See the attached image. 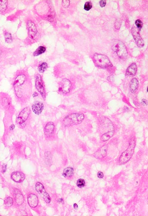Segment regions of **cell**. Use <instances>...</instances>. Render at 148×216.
<instances>
[{"label":"cell","instance_id":"6da1fadb","mask_svg":"<svg viewBox=\"0 0 148 216\" xmlns=\"http://www.w3.org/2000/svg\"><path fill=\"white\" fill-rule=\"evenodd\" d=\"M28 84L27 77L24 74L18 75L15 79L14 82V87L15 94L17 98L23 99L26 95V90H28Z\"/></svg>","mask_w":148,"mask_h":216},{"label":"cell","instance_id":"7a4b0ae2","mask_svg":"<svg viewBox=\"0 0 148 216\" xmlns=\"http://www.w3.org/2000/svg\"><path fill=\"white\" fill-rule=\"evenodd\" d=\"M135 147V140L132 137L130 140L129 147L128 149L121 154L119 158V163L122 165L126 164L130 159L133 155Z\"/></svg>","mask_w":148,"mask_h":216},{"label":"cell","instance_id":"3957f363","mask_svg":"<svg viewBox=\"0 0 148 216\" xmlns=\"http://www.w3.org/2000/svg\"><path fill=\"white\" fill-rule=\"evenodd\" d=\"M84 118L82 113H73L66 116L63 121L65 126H69L81 123Z\"/></svg>","mask_w":148,"mask_h":216},{"label":"cell","instance_id":"277c9868","mask_svg":"<svg viewBox=\"0 0 148 216\" xmlns=\"http://www.w3.org/2000/svg\"><path fill=\"white\" fill-rule=\"evenodd\" d=\"M93 60L95 65L98 67L105 69L112 66L108 57L102 54H95L93 56Z\"/></svg>","mask_w":148,"mask_h":216},{"label":"cell","instance_id":"5b68a950","mask_svg":"<svg viewBox=\"0 0 148 216\" xmlns=\"http://www.w3.org/2000/svg\"><path fill=\"white\" fill-rule=\"evenodd\" d=\"M112 49L117 53L119 58L124 59L126 58L128 55L126 47L122 42L120 40H115L112 46Z\"/></svg>","mask_w":148,"mask_h":216},{"label":"cell","instance_id":"8992f818","mask_svg":"<svg viewBox=\"0 0 148 216\" xmlns=\"http://www.w3.org/2000/svg\"><path fill=\"white\" fill-rule=\"evenodd\" d=\"M35 189L38 193L43 198L46 203H49L50 202L51 198L48 194L45 191L44 186L40 182H37L35 185Z\"/></svg>","mask_w":148,"mask_h":216},{"label":"cell","instance_id":"52a82bcc","mask_svg":"<svg viewBox=\"0 0 148 216\" xmlns=\"http://www.w3.org/2000/svg\"><path fill=\"white\" fill-rule=\"evenodd\" d=\"M30 108L28 107L24 108L21 111L17 119V121L19 125H22L24 123L29 117L30 114Z\"/></svg>","mask_w":148,"mask_h":216},{"label":"cell","instance_id":"ba28073f","mask_svg":"<svg viewBox=\"0 0 148 216\" xmlns=\"http://www.w3.org/2000/svg\"><path fill=\"white\" fill-rule=\"evenodd\" d=\"M36 87L38 91L39 92L41 97L45 99V92L44 88L43 82L40 75H37L36 77Z\"/></svg>","mask_w":148,"mask_h":216},{"label":"cell","instance_id":"9c48e42d","mask_svg":"<svg viewBox=\"0 0 148 216\" xmlns=\"http://www.w3.org/2000/svg\"><path fill=\"white\" fill-rule=\"evenodd\" d=\"M71 87L72 84L70 81L68 79H64L61 81L60 84L59 91L64 94H67L70 91Z\"/></svg>","mask_w":148,"mask_h":216},{"label":"cell","instance_id":"30bf717a","mask_svg":"<svg viewBox=\"0 0 148 216\" xmlns=\"http://www.w3.org/2000/svg\"><path fill=\"white\" fill-rule=\"evenodd\" d=\"M27 26L29 37L32 39H35L37 34V30L35 23L30 20L27 23Z\"/></svg>","mask_w":148,"mask_h":216},{"label":"cell","instance_id":"8fae6325","mask_svg":"<svg viewBox=\"0 0 148 216\" xmlns=\"http://www.w3.org/2000/svg\"><path fill=\"white\" fill-rule=\"evenodd\" d=\"M132 33L134 39L135 40V42L138 46L139 47H143L144 45V43L143 40L141 37L137 28L135 27H133L132 29Z\"/></svg>","mask_w":148,"mask_h":216},{"label":"cell","instance_id":"7c38bea8","mask_svg":"<svg viewBox=\"0 0 148 216\" xmlns=\"http://www.w3.org/2000/svg\"><path fill=\"white\" fill-rule=\"evenodd\" d=\"M108 147L107 145H104L100 148L94 154V157L98 159H102L107 155Z\"/></svg>","mask_w":148,"mask_h":216},{"label":"cell","instance_id":"4fadbf2b","mask_svg":"<svg viewBox=\"0 0 148 216\" xmlns=\"http://www.w3.org/2000/svg\"><path fill=\"white\" fill-rule=\"evenodd\" d=\"M11 178L15 182L19 183L23 181L25 178V176L23 172L17 171L12 173L11 175Z\"/></svg>","mask_w":148,"mask_h":216},{"label":"cell","instance_id":"5bb4252c","mask_svg":"<svg viewBox=\"0 0 148 216\" xmlns=\"http://www.w3.org/2000/svg\"><path fill=\"white\" fill-rule=\"evenodd\" d=\"M44 105L40 101H36L32 106V109L33 112L37 115L40 114L43 110Z\"/></svg>","mask_w":148,"mask_h":216},{"label":"cell","instance_id":"9a60e30c","mask_svg":"<svg viewBox=\"0 0 148 216\" xmlns=\"http://www.w3.org/2000/svg\"><path fill=\"white\" fill-rule=\"evenodd\" d=\"M55 129L54 123L49 122L47 124L45 128V133L47 137H50L52 136Z\"/></svg>","mask_w":148,"mask_h":216},{"label":"cell","instance_id":"2e32d148","mask_svg":"<svg viewBox=\"0 0 148 216\" xmlns=\"http://www.w3.org/2000/svg\"><path fill=\"white\" fill-rule=\"evenodd\" d=\"M28 201L29 205L32 208H35L38 204V198L35 194H31L28 197Z\"/></svg>","mask_w":148,"mask_h":216},{"label":"cell","instance_id":"e0dca14e","mask_svg":"<svg viewBox=\"0 0 148 216\" xmlns=\"http://www.w3.org/2000/svg\"><path fill=\"white\" fill-rule=\"evenodd\" d=\"M137 71V66L136 64L133 63L128 67L126 71V76H135Z\"/></svg>","mask_w":148,"mask_h":216},{"label":"cell","instance_id":"ac0fdd59","mask_svg":"<svg viewBox=\"0 0 148 216\" xmlns=\"http://www.w3.org/2000/svg\"><path fill=\"white\" fill-rule=\"evenodd\" d=\"M15 199L17 204L20 205L23 203L24 199L23 195L18 189H16L15 190Z\"/></svg>","mask_w":148,"mask_h":216},{"label":"cell","instance_id":"d6986e66","mask_svg":"<svg viewBox=\"0 0 148 216\" xmlns=\"http://www.w3.org/2000/svg\"><path fill=\"white\" fill-rule=\"evenodd\" d=\"M139 82L137 79L135 78L131 80L130 84V90L131 92L134 93L136 91L139 87Z\"/></svg>","mask_w":148,"mask_h":216},{"label":"cell","instance_id":"ffe728a7","mask_svg":"<svg viewBox=\"0 0 148 216\" xmlns=\"http://www.w3.org/2000/svg\"><path fill=\"white\" fill-rule=\"evenodd\" d=\"M114 130H111L104 133L102 135L101 138V140L102 142H106L109 139L113 136L114 134Z\"/></svg>","mask_w":148,"mask_h":216},{"label":"cell","instance_id":"44dd1931","mask_svg":"<svg viewBox=\"0 0 148 216\" xmlns=\"http://www.w3.org/2000/svg\"><path fill=\"white\" fill-rule=\"evenodd\" d=\"M74 174V170L71 167H67L64 171L63 175L65 177H71L73 176Z\"/></svg>","mask_w":148,"mask_h":216},{"label":"cell","instance_id":"7402d4cb","mask_svg":"<svg viewBox=\"0 0 148 216\" xmlns=\"http://www.w3.org/2000/svg\"><path fill=\"white\" fill-rule=\"evenodd\" d=\"M7 7V1L6 0L0 1V13L4 12Z\"/></svg>","mask_w":148,"mask_h":216},{"label":"cell","instance_id":"603a6c76","mask_svg":"<svg viewBox=\"0 0 148 216\" xmlns=\"http://www.w3.org/2000/svg\"><path fill=\"white\" fill-rule=\"evenodd\" d=\"M45 51H46V48L45 47L43 46H40L34 52V56H39V55L43 53H44L45 52Z\"/></svg>","mask_w":148,"mask_h":216},{"label":"cell","instance_id":"cb8c5ba5","mask_svg":"<svg viewBox=\"0 0 148 216\" xmlns=\"http://www.w3.org/2000/svg\"><path fill=\"white\" fill-rule=\"evenodd\" d=\"M47 64L46 62H43L41 64L38 68V70L41 73L45 72L47 68Z\"/></svg>","mask_w":148,"mask_h":216},{"label":"cell","instance_id":"d4e9b609","mask_svg":"<svg viewBox=\"0 0 148 216\" xmlns=\"http://www.w3.org/2000/svg\"><path fill=\"white\" fill-rule=\"evenodd\" d=\"M4 204L7 207H11L13 204V199L11 197H8L4 200Z\"/></svg>","mask_w":148,"mask_h":216},{"label":"cell","instance_id":"484cf974","mask_svg":"<svg viewBox=\"0 0 148 216\" xmlns=\"http://www.w3.org/2000/svg\"><path fill=\"white\" fill-rule=\"evenodd\" d=\"M3 105L5 109H8L10 105V101L6 97H4L2 99Z\"/></svg>","mask_w":148,"mask_h":216},{"label":"cell","instance_id":"4316f807","mask_svg":"<svg viewBox=\"0 0 148 216\" xmlns=\"http://www.w3.org/2000/svg\"><path fill=\"white\" fill-rule=\"evenodd\" d=\"M45 160L46 161V163H50V161L52 160V155L49 152H47L45 153Z\"/></svg>","mask_w":148,"mask_h":216},{"label":"cell","instance_id":"83f0119b","mask_svg":"<svg viewBox=\"0 0 148 216\" xmlns=\"http://www.w3.org/2000/svg\"><path fill=\"white\" fill-rule=\"evenodd\" d=\"M77 185L79 188H82L85 185V181L83 179L78 180L77 182Z\"/></svg>","mask_w":148,"mask_h":216},{"label":"cell","instance_id":"f1b7e54d","mask_svg":"<svg viewBox=\"0 0 148 216\" xmlns=\"http://www.w3.org/2000/svg\"><path fill=\"white\" fill-rule=\"evenodd\" d=\"M5 38L6 43H10L12 41V37L10 33H6L5 34Z\"/></svg>","mask_w":148,"mask_h":216},{"label":"cell","instance_id":"f546056e","mask_svg":"<svg viewBox=\"0 0 148 216\" xmlns=\"http://www.w3.org/2000/svg\"><path fill=\"white\" fill-rule=\"evenodd\" d=\"M92 8V4L90 2H86L85 4L84 9L86 11H89Z\"/></svg>","mask_w":148,"mask_h":216},{"label":"cell","instance_id":"4dcf8cb0","mask_svg":"<svg viewBox=\"0 0 148 216\" xmlns=\"http://www.w3.org/2000/svg\"><path fill=\"white\" fill-rule=\"evenodd\" d=\"M135 23V25H136V26L140 30L142 28V26H143V23L141 20H136Z\"/></svg>","mask_w":148,"mask_h":216},{"label":"cell","instance_id":"1f68e13d","mask_svg":"<svg viewBox=\"0 0 148 216\" xmlns=\"http://www.w3.org/2000/svg\"><path fill=\"white\" fill-rule=\"evenodd\" d=\"M70 4L69 1H62V5L64 7L67 8L69 7Z\"/></svg>","mask_w":148,"mask_h":216},{"label":"cell","instance_id":"d6a6232c","mask_svg":"<svg viewBox=\"0 0 148 216\" xmlns=\"http://www.w3.org/2000/svg\"><path fill=\"white\" fill-rule=\"evenodd\" d=\"M100 6L101 7H104V6H105L106 4V1L105 0L100 1Z\"/></svg>","mask_w":148,"mask_h":216},{"label":"cell","instance_id":"836d02e7","mask_svg":"<svg viewBox=\"0 0 148 216\" xmlns=\"http://www.w3.org/2000/svg\"><path fill=\"white\" fill-rule=\"evenodd\" d=\"M141 103L142 105H144V106H146V105H148V101H147V100L145 99H143L141 100Z\"/></svg>","mask_w":148,"mask_h":216},{"label":"cell","instance_id":"e575fe53","mask_svg":"<svg viewBox=\"0 0 148 216\" xmlns=\"http://www.w3.org/2000/svg\"><path fill=\"white\" fill-rule=\"evenodd\" d=\"M97 176H98L99 178H103V177H104V175H103L102 172H98V174H97Z\"/></svg>","mask_w":148,"mask_h":216},{"label":"cell","instance_id":"d590c367","mask_svg":"<svg viewBox=\"0 0 148 216\" xmlns=\"http://www.w3.org/2000/svg\"><path fill=\"white\" fill-rule=\"evenodd\" d=\"M6 164H4L3 166L2 167V172L3 173H4V172L6 171Z\"/></svg>","mask_w":148,"mask_h":216},{"label":"cell","instance_id":"8d00e7d4","mask_svg":"<svg viewBox=\"0 0 148 216\" xmlns=\"http://www.w3.org/2000/svg\"><path fill=\"white\" fill-rule=\"evenodd\" d=\"M38 96V93H37V92H35L33 94V97H37Z\"/></svg>","mask_w":148,"mask_h":216},{"label":"cell","instance_id":"74e56055","mask_svg":"<svg viewBox=\"0 0 148 216\" xmlns=\"http://www.w3.org/2000/svg\"><path fill=\"white\" fill-rule=\"evenodd\" d=\"M14 128H15V126L14 125H11V126L10 127V129L11 130H12L13 129H14Z\"/></svg>","mask_w":148,"mask_h":216},{"label":"cell","instance_id":"f35d334b","mask_svg":"<svg viewBox=\"0 0 148 216\" xmlns=\"http://www.w3.org/2000/svg\"><path fill=\"white\" fill-rule=\"evenodd\" d=\"M74 209H77L78 208V205L76 204V203H75V204H74Z\"/></svg>","mask_w":148,"mask_h":216},{"label":"cell","instance_id":"ab89813d","mask_svg":"<svg viewBox=\"0 0 148 216\" xmlns=\"http://www.w3.org/2000/svg\"><path fill=\"white\" fill-rule=\"evenodd\" d=\"M58 201L59 202V203H62L63 204L64 203V200L62 199H59L58 200Z\"/></svg>","mask_w":148,"mask_h":216}]
</instances>
